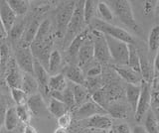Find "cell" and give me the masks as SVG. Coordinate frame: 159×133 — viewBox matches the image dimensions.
<instances>
[{"instance_id":"obj_25","label":"cell","mask_w":159,"mask_h":133,"mask_svg":"<svg viewBox=\"0 0 159 133\" xmlns=\"http://www.w3.org/2000/svg\"><path fill=\"white\" fill-rule=\"evenodd\" d=\"M73 93H74V98H75V104L76 106H81L84 102L91 100V95L88 88L84 86H80V85H74L73 86Z\"/></svg>"},{"instance_id":"obj_15","label":"cell","mask_w":159,"mask_h":133,"mask_svg":"<svg viewBox=\"0 0 159 133\" xmlns=\"http://www.w3.org/2000/svg\"><path fill=\"white\" fill-rule=\"evenodd\" d=\"M34 77L38 82L39 87L42 88L46 93H49L48 82L50 78V75L48 71L36 60V59H34Z\"/></svg>"},{"instance_id":"obj_19","label":"cell","mask_w":159,"mask_h":133,"mask_svg":"<svg viewBox=\"0 0 159 133\" xmlns=\"http://www.w3.org/2000/svg\"><path fill=\"white\" fill-rule=\"evenodd\" d=\"M42 21H40L39 18H35L34 20L29 24L27 27H25L24 33L22 35V45L21 47H30V45L33 43L36 34L38 31V28Z\"/></svg>"},{"instance_id":"obj_6","label":"cell","mask_w":159,"mask_h":133,"mask_svg":"<svg viewBox=\"0 0 159 133\" xmlns=\"http://www.w3.org/2000/svg\"><path fill=\"white\" fill-rule=\"evenodd\" d=\"M151 87L150 83L145 82H141V91L140 96L136 105V109L134 111V118L137 122H140L143 117H145L147 112L151 107Z\"/></svg>"},{"instance_id":"obj_27","label":"cell","mask_w":159,"mask_h":133,"mask_svg":"<svg viewBox=\"0 0 159 133\" xmlns=\"http://www.w3.org/2000/svg\"><path fill=\"white\" fill-rule=\"evenodd\" d=\"M97 13L99 16V20H102L106 23L112 24V21L114 20V15L113 12L108 6V4L104 1H98V8H97Z\"/></svg>"},{"instance_id":"obj_41","label":"cell","mask_w":159,"mask_h":133,"mask_svg":"<svg viewBox=\"0 0 159 133\" xmlns=\"http://www.w3.org/2000/svg\"><path fill=\"white\" fill-rule=\"evenodd\" d=\"M57 120H58V127L67 129L68 127H70V125H71V123H72V115H71V113L68 111L65 113V114H63L62 116L57 118Z\"/></svg>"},{"instance_id":"obj_9","label":"cell","mask_w":159,"mask_h":133,"mask_svg":"<svg viewBox=\"0 0 159 133\" xmlns=\"http://www.w3.org/2000/svg\"><path fill=\"white\" fill-rule=\"evenodd\" d=\"M76 115L79 119H88L94 115H107V112L97 102H94L93 100H89L78 108Z\"/></svg>"},{"instance_id":"obj_38","label":"cell","mask_w":159,"mask_h":133,"mask_svg":"<svg viewBox=\"0 0 159 133\" xmlns=\"http://www.w3.org/2000/svg\"><path fill=\"white\" fill-rule=\"evenodd\" d=\"M63 102L64 104L66 105L67 109H73V108L76 106L75 104V98H74V93H73V87L71 86H67L66 90L63 91Z\"/></svg>"},{"instance_id":"obj_43","label":"cell","mask_w":159,"mask_h":133,"mask_svg":"<svg viewBox=\"0 0 159 133\" xmlns=\"http://www.w3.org/2000/svg\"><path fill=\"white\" fill-rule=\"evenodd\" d=\"M102 66L99 64H97V65H93L87 71V77L88 78H97L99 75H102Z\"/></svg>"},{"instance_id":"obj_21","label":"cell","mask_w":159,"mask_h":133,"mask_svg":"<svg viewBox=\"0 0 159 133\" xmlns=\"http://www.w3.org/2000/svg\"><path fill=\"white\" fill-rule=\"evenodd\" d=\"M23 73H21V70L17 65L10 67L6 76V83L10 88H21L22 86Z\"/></svg>"},{"instance_id":"obj_2","label":"cell","mask_w":159,"mask_h":133,"mask_svg":"<svg viewBox=\"0 0 159 133\" xmlns=\"http://www.w3.org/2000/svg\"><path fill=\"white\" fill-rule=\"evenodd\" d=\"M84 1H76L71 20L63 38V47L65 49L68 48L74 39L84 30L86 23L84 18Z\"/></svg>"},{"instance_id":"obj_18","label":"cell","mask_w":159,"mask_h":133,"mask_svg":"<svg viewBox=\"0 0 159 133\" xmlns=\"http://www.w3.org/2000/svg\"><path fill=\"white\" fill-rule=\"evenodd\" d=\"M65 78L72 82L74 85H80V86H84L86 82V78H84V73L83 70L79 66H69L65 70L64 73Z\"/></svg>"},{"instance_id":"obj_22","label":"cell","mask_w":159,"mask_h":133,"mask_svg":"<svg viewBox=\"0 0 159 133\" xmlns=\"http://www.w3.org/2000/svg\"><path fill=\"white\" fill-rule=\"evenodd\" d=\"M89 30L88 28H86L82 33H80L79 35L74 39L71 42V44H70V46L67 48L68 56L71 59H73V60H76L77 59L80 48H81L84 41L86 40V38L89 36Z\"/></svg>"},{"instance_id":"obj_28","label":"cell","mask_w":159,"mask_h":133,"mask_svg":"<svg viewBox=\"0 0 159 133\" xmlns=\"http://www.w3.org/2000/svg\"><path fill=\"white\" fill-rule=\"evenodd\" d=\"M127 66L136 72L140 73V60H139L138 49L134 45H128V62ZM141 76V75H140Z\"/></svg>"},{"instance_id":"obj_37","label":"cell","mask_w":159,"mask_h":133,"mask_svg":"<svg viewBox=\"0 0 159 133\" xmlns=\"http://www.w3.org/2000/svg\"><path fill=\"white\" fill-rule=\"evenodd\" d=\"M16 109V114L18 116V119L20 122L24 123L25 125L28 124L31 120V117H32V113L30 111V109L28 108V106L25 104V105H19L15 107Z\"/></svg>"},{"instance_id":"obj_39","label":"cell","mask_w":159,"mask_h":133,"mask_svg":"<svg viewBox=\"0 0 159 133\" xmlns=\"http://www.w3.org/2000/svg\"><path fill=\"white\" fill-rule=\"evenodd\" d=\"M24 30H25V25L23 22H19V23L15 22L14 26L12 27V29L10 30L8 34H10V37H11L12 40H18V39L22 38Z\"/></svg>"},{"instance_id":"obj_11","label":"cell","mask_w":159,"mask_h":133,"mask_svg":"<svg viewBox=\"0 0 159 133\" xmlns=\"http://www.w3.org/2000/svg\"><path fill=\"white\" fill-rule=\"evenodd\" d=\"M16 17V14L10 8L6 0H0V20L2 22L5 31L7 32V35L14 26Z\"/></svg>"},{"instance_id":"obj_42","label":"cell","mask_w":159,"mask_h":133,"mask_svg":"<svg viewBox=\"0 0 159 133\" xmlns=\"http://www.w3.org/2000/svg\"><path fill=\"white\" fill-rule=\"evenodd\" d=\"M10 56V51L9 48L6 44H2L0 46V66L6 65Z\"/></svg>"},{"instance_id":"obj_51","label":"cell","mask_w":159,"mask_h":133,"mask_svg":"<svg viewBox=\"0 0 159 133\" xmlns=\"http://www.w3.org/2000/svg\"><path fill=\"white\" fill-rule=\"evenodd\" d=\"M7 37V32L5 31V29L2 25V22L0 20V39H4Z\"/></svg>"},{"instance_id":"obj_44","label":"cell","mask_w":159,"mask_h":133,"mask_svg":"<svg viewBox=\"0 0 159 133\" xmlns=\"http://www.w3.org/2000/svg\"><path fill=\"white\" fill-rule=\"evenodd\" d=\"M151 107L153 110L159 107V91H151Z\"/></svg>"},{"instance_id":"obj_53","label":"cell","mask_w":159,"mask_h":133,"mask_svg":"<svg viewBox=\"0 0 159 133\" xmlns=\"http://www.w3.org/2000/svg\"><path fill=\"white\" fill-rule=\"evenodd\" d=\"M54 133H67V130L66 129H64V128H60L58 127L56 130H55Z\"/></svg>"},{"instance_id":"obj_55","label":"cell","mask_w":159,"mask_h":133,"mask_svg":"<svg viewBox=\"0 0 159 133\" xmlns=\"http://www.w3.org/2000/svg\"><path fill=\"white\" fill-rule=\"evenodd\" d=\"M93 133H107V131H103V130H97V131H94Z\"/></svg>"},{"instance_id":"obj_16","label":"cell","mask_w":159,"mask_h":133,"mask_svg":"<svg viewBox=\"0 0 159 133\" xmlns=\"http://www.w3.org/2000/svg\"><path fill=\"white\" fill-rule=\"evenodd\" d=\"M129 105L123 102L119 101H112L107 107V112L111 117L116 118V119H124L127 118L129 114Z\"/></svg>"},{"instance_id":"obj_23","label":"cell","mask_w":159,"mask_h":133,"mask_svg":"<svg viewBox=\"0 0 159 133\" xmlns=\"http://www.w3.org/2000/svg\"><path fill=\"white\" fill-rule=\"evenodd\" d=\"M140 91H141V85H130L127 83L125 87V96L128 102V105L130 107V109L135 111L136 105L140 96Z\"/></svg>"},{"instance_id":"obj_5","label":"cell","mask_w":159,"mask_h":133,"mask_svg":"<svg viewBox=\"0 0 159 133\" xmlns=\"http://www.w3.org/2000/svg\"><path fill=\"white\" fill-rule=\"evenodd\" d=\"M108 46L111 60L116 63L117 66H127L128 62V45L116 39L104 35Z\"/></svg>"},{"instance_id":"obj_20","label":"cell","mask_w":159,"mask_h":133,"mask_svg":"<svg viewBox=\"0 0 159 133\" xmlns=\"http://www.w3.org/2000/svg\"><path fill=\"white\" fill-rule=\"evenodd\" d=\"M52 37V23L49 19H45L40 24L36 37L32 44H43Z\"/></svg>"},{"instance_id":"obj_54","label":"cell","mask_w":159,"mask_h":133,"mask_svg":"<svg viewBox=\"0 0 159 133\" xmlns=\"http://www.w3.org/2000/svg\"><path fill=\"white\" fill-rule=\"evenodd\" d=\"M155 14H156L157 17H159V1H157V5H156V9H155Z\"/></svg>"},{"instance_id":"obj_13","label":"cell","mask_w":159,"mask_h":133,"mask_svg":"<svg viewBox=\"0 0 159 133\" xmlns=\"http://www.w3.org/2000/svg\"><path fill=\"white\" fill-rule=\"evenodd\" d=\"M139 60H140V75L142 78V81L147 83H151L154 78L153 72V65L150 62V59L145 53L138 50Z\"/></svg>"},{"instance_id":"obj_52","label":"cell","mask_w":159,"mask_h":133,"mask_svg":"<svg viewBox=\"0 0 159 133\" xmlns=\"http://www.w3.org/2000/svg\"><path fill=\"white\" fill-rule=\"evenodd\" d=\"M152 111H153V113H154V116H155L157 122L159 123V107H158V108H156V109L152 110Z\"/></svg>"},{"instance_id":"obj_1","label":"cell","mask_w":159,"mask_h":133,"mask_svg":"<svg viewBox=\"0 0 159 133\" xmlns=\"http://www.w3.org/2000/svg\"><path fill=\"white\" fill-rule=\"evenodd\" d=\"M109 7L116 15L117 19L126 27L130 28L138 35L142 34V29L140 25L137 23L135 17H134L133 9L131 6V2L127 0H114L109 1Z\"/></svg>"},{"instance_id":"obj_30","label":"cell","mask_w":159,"mask_h":133,"mask_svg":"<svg viewBox=\"0 0 159 133\" xmlns=\"http://www.w3.org/2000/svg\"><path fill=\"white\" fill-rule=\"evenodd\" d=\"M98 1H93V0H87L84 4V18L86 25H89L91 22L94 19L98 8Z\"/></svg>"},{"instance_id":"obj_49","label":"cell","mask_w":159,"mask_h":133,"mask_svg":"<svg viewBox=\"0 0 159 133\" xmlns=\"http://www.w3.org/2000/svg\"><path fill=\"white\" fill-rule=\"evenodd\" d=\"M23 133H39V132L34 126L30 125V124H26L23 129Z\"/></svg>"},{"instance_id":"obj_45","label":"cell","mask_w":159,"mask_h":133,"mask_svg":"<svg viewBox=\"0 0 159 133\" xmlns=\"http://www.w3.org/2000/svg\"><path fill=\"white\" fill-rule=\"evenodd\" d=\"M114 133H131V129L127 124L123 123V124H119L116 127Z\"/></svg>"},{"instance_id":"obj_17","label":"cell","mask_w":159,"mask_h":133,"mask_svg":"<svg viewBox=\"0 0 159 133\" xmlns=\"http://www.w3.org/2000/svg\"><path fill=\"white\" fill-rule=\"evenodd\" d=\"M26 105L31 111L32 115H41L47 109L46 103H45L42 95L38 92L28 97Z\"/></svg>"},{"instance_id":"obj_8","label":"cell","mask_w":159,"mask_h":133,"mask_svg":"<svg viewBox=\"0 0 159 133\" xmlns=\"http://www.w3.org/2000/svg\"><path fill=\"white\" fill-rule=\"evenodd\" d=\"M15 61L16 65L25 73L34 76V57L30 47L20 46L15 51Z\"/></svg>"},{"instance_id":"obj_46","label":"cell","mask_w":159,"mask_h":133,"mask_svg":"<svg viewBox=\"0 0 159 133\" xmlns=\"http://www.w3.org/2000/svg\"><path fill=\"white\" fill-rule=\"evenodd\" d=\"M153 72H154V77L159 75V51L156 53L155 58L153 61Z\"/></svg>"},{"instance_id":"obj_34","label":"cell","mask_w":159,"mask_h":133,"mask_svg":"<svg viewBox=\"0 0 159 133\" xmlns=\"http://www.w3.org/2000/svg\"><path fill=\"white\" fill-rule=\"evenodd\" d=\"M61 64H62L61 54H60L58 50H53L51 55H50L49 62H48V69H47L48 73H55L60 69Z\"/></svg>"},{"instance_id":"obj_14","label":"cell","mask_w":159,"mask_h":133,"mask_svg":"<svg viewBox=\"0 0 159 133\" xmlns=\"http://www.w3.org/2000/svg\"><path fill=\"white\" fill-rule=\"evenodd\" d=\"M86 120V126L96 130L108 131L112 127V120L107 115H94Z\"/></svg>"},{"instance_id":"obj_50","label":"cell","mask_w":159,"mask_h":133,"mask_svg":"<svg viewBox=\"0 0 159 133\" xmlns=\"http://www.w3.org/2000/svg\"><path fill=\"white\" fill-rule=\"evenodd\" d=\"M131 133H147L146 129L142 125H135L131 130Z\"/></svg>"},{"instance_id":"obj_48","label":"cell","mask_w":159,"mask_h":133,"mask_svg":"<svg viewBox=\"0 0 159 133\" xmlns=\"http://www.w3.org/2000/svg\"><path fill=\"white\" fill-rule=\"evenodd\" d=\"M5 113H6V107H5V106H0V130H1L2 126H4Z\"/></svg>"},{"instance_id":"obj_4","label":"cell","mask_w":159,"mask_h":133,"mask_svg":"<svg viewBox=\"0 0 159 133\" xmlns=\"http://www.w3.org/2000/svg\"><path fill=\"white\" fill-rule=\"evenodd\" d=\"M76 1L63 2L61 6L58 8L55 16V23H56V36L58 38H64L66 33L69 22L71 20L72 14L74 12Z\"/></svg>"},{"instance_id":"obj_32","label":"cell","mask_w":159,"mask_h":133,"mask_svg":"<svg viewBox=\"0 0 159 133\" xmlns=\"http://www.w3.org/2000/svg\"><path fill=\"white\" fill-rule=\"evenodd\" d=\"M47 109L53 116L57 117V118H59L60 116H62L66 112H68V109H67L66 105L64 104V102L57 100H54V98H51V100H50L49 104L47 106Z\"/></svg>"},{"instance_id":"obj_24","label":"cell","mask_w":159,"mask_h":133,"mask_svg":"<svg viewBox=\"0 0 159 133\" xmlns=\"http://www.w3.org/2000/svg\"><path fill=\"white\" fill-rule=\"evenodd\" d=\"M68 86L67 78H65L64 73H56L50 77L48 82V90L49 91H64Z\"/></svg>"},{"instance_id":"obj_33","label":"cell","mask_w":159,"mask_h":133,"mask_svg":"<svg viewBox=\"0 0 159 133\" xmlns=\"http://www.w3.org/2000/svg\"><path fill=\"white\" fill-rule=\"evenodd\" d=\"M7 2L16 16H23L28 12L29 1L27 0H8Z\"/></svg>"},{"instance_id":"obj_12","label":"cell","mask_w":159,"mask_h":133,"mask_svg":"<svg viewBox=\"0 0 159 133\" xmlns=\"http://www.w3.org/2000/svg\"><path fill=\"white\" fill-rule=\"evenodd\" d=\"M113 69L117 73V75L122 78L127 83H130V85H141V82H143L140 73L134 72L128 66L116 65L113 66Z\"/></svg>"},{"instance_id":"obj_31","label":"cell","mask_w":159,"mask_h":133,"mask_svg":"<svg viewBox=\"0 0 159 133\" xmlns=\"http://www.w3.org/2000/svg\"><path fill=\"white\" fill-rule=\"evenodd\" d=\"M148 50L151 54L159 51V24L154 25L148 35Z\"/></svg>"},{"instance_id":"obj_29","label":"cell","mask_w":159,"mask_h":133,"mask_svg":"<svg viewBox=\"0 0 159 133\" xmlns=\"http://www.w3.org/2000/svg\"><path fill=\"white\" fill-rule=\"evenodd\" d=\"M19 119L16 114V109L15 107H9L6 109V113H5V119H4V126L5 129L7 131H13L16 129L18 126Z\"/></svg>"},{"instance_id":"obj_36","label":"cell","mask_w":159,"mask_h":133,"mask_svg":"<svg viewBox=\"0 0 159 133\" xmlns=\"http://www.w3.org/2000/svg\"><path fill=\"white\" fill-rule=\"evenodd\" d=\"M10 91L14 102L16 103V106L25 105L27 103L29 95L22 91V88H10Z\"/></svg>"},{"instance_id":"obj_40","label":"cell","mask_w":159,"mask_h":133,"mask_svg":"<svg viewBox=\"0 0 159 133\" xmlns=\"http://www.w3.org/2000/svg\"><path fill=\"white\" fill-rule=\"evenodd\" d=\"M157 5V1L155 0H147L142 3V11L146 16H152L155 14V9Z\"/></svg>"},{"instance_id":"obj_35","label":"cell","mask_w":159,"mask_h":133,"mask_svg":"<svg viewBox=\"0 0 159 133\" xmlns=\"http://www.w3.org/2000/svg\"><path fill=\"white\" fill-rule=\"evenodd\" d=\"M144 128L146 129L147 133H159L158 122L154 116L153 111L149 110L145 115V120H144Z\"/></svg>"},{"instance_id":"obj_10","label":"cell","mask_w":159,"mask_h":133,"mask_svg":"<svg viewBox=\"0 0 159 133\" xmlns=\"http://www.w3.org/2000/svg\"><path fill=\"white\" fill-rule=\"evenodd\" d=\"M93 59V37L91 34H89V36L86 38V40L82 44L81 48H80L77 60L78 65L81 68L82 66H84L89 64Z\"/></svg>"},{"instance_id":"obj_56","label":"cell","mask_w":159,"mask_h":133,"mask_svg":"<svg viewBox=\"0 0 159 133\" xmlns=\"http://www.w3.org/2000/svg\"><path fill=\"white\" fill-rule=\"evenodd\" d=\"M112 133H114V131H113V132H112Z\"/></svg>"},{"instance_id":"obj_7","label":"cell","mask_w":159,"mask_h":133,"mask_svg":"<svg viewBox=\"0 0 159 133\" xmlns=\"http://www.w3.org/2000/svg\"><path fill=\"white\" fill-rule=\"evenodd\" d=\"M93 42V59L98 62H108L111 60L106 37L97 30L92 31Z\"/></svg>"},{"instance_id":"obj_26","label":"cell","mask_w":159,"mask_h":133,"mask_svg":"<svg viewBox=\"0 0 159 133\" xmlns=\"http://www.w3.org/2000/svg\"><path fill=\"white\" fill-rule=\"evenodd\" d=\"M21 88L24 92H26L30 96L32 95H35V93H37V91L39 90V85H38V82L34 76L24 73Z\"/></svg>"},{"instance_id":"obj_3","label":"cell","mask_w":159,"mask_h":133,"mask_svg":"<svg viewBox=\"0 0 159 133\" xmlns=\"http://www.w3.org/2000/svg\"><path fill=\"white\" fill-rule=\"evenodd\" d=\"M89 25L93 27V30H97L102 33L103 35H107L116 39V40L124 42L127 45L135 46V39H134V37L128 31L124 30V29L120 27H117L116 25H113V24L106 23L98 18H94Z\"/></svg>"},{"instance_id":"obj_47","label":"cell","mask_w":159,"mask_h":133,"mask_svg":"<svg viewBox=\"0 0 159 133\" xmlns=\"http://www.w3.org/2000/svg\"><path fill=\"white\" fill-rule=\"evenodd\" d=\"M150 87L152 91H159V75L153 78L150 83Z\"/></svg>"}]
</instances>
